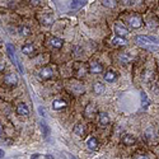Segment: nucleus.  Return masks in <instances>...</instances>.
Listing matches in <instances>:
<instances>
[{
    "label": "nucleus",
    "mask_w": 159,
    "mask_h": 159,
    "mask_svg": "<svg viewBox=\"0 0 159 159\" xmlns=\"http://www.w3.org/2000/svg\"><path fill=\"white\" fill-rule=\"evenodd\" d=\"M135 41L136 42H139V44H154V42H157L158 40L155 38V37H152V36H136L135 37Z\"/></svg>",
    "instance_id": "nucleus-1"
},
{
    "label": "nucleus",
    "mask_w": 159,
    "mask_h": 159,
    "mask_svg": "<svg viewBox=\"0 0 159 159\" xmlns=\"http://www.w3.org/2000/svg\"><path fill=\"white\" fill-rule=\"evenodd\" d=\"M4 83L8 84V86H10V87H15V86H17V83H18V78H17L15 74L9 73V74H7V75L4 76Z\"/></svg>",
    "instance_id": "nucleus-2"
},
{
    "label": "nucleus",
    "mask_w": 159,
    "mask_h": 159,
    "mask_svg": "<svg viewBox=\"0 0 159 159\" xmlns=\"http://www.w3.org/2000/svg\"><path fill=\"white\" fill-rule=\"evenodd\" d=\"M115 32H116V34H117V36L124 37V36H126V34H129L130 31L127 29L125 26L120 24V23H116V24H115Z\"/></svg>",
    "instance_id": "nucleus-3"
},
{
    "label": "nucleus",
    "mask_w": 159,
    "mask_h": 159,
    "mask_svg": "<svg viewBox=\"0 0 159 159\" xmlns=\"http://www.w3.org/2000/svg\"><path fill=\"white\" fill-rule=\"evenodd\" d=\"M102 65L98 62V61H91V64H89V71L93 73V74H99L102 73Z\"/></svg>",
    "instance_id": "nucleus-4"
},
{
    "label": "nucleus",
    "mask_w": 159,
    "mask_h": 159,
    "mask_svg": "<svg viewBox=\"0 0 159 159\" xmlns=\"http://www.w3.org/2000/svg\"><path fill=\"white\" fill-rule=\"evenodd\" d=\"M97 118H98V122L100 126H107L110 124V117L106 112H98Z\"/></svg>",
    "instance_id": "nucleus-5"
},
{
    "label": "nucleus",
    "mask_w": 159,
    "mask_h": 159,
    "mask_svg": "<svg viewBox=\"0 0 159 159\" xmlns=\"http://www.w3.org/2000/svg\"><path fill=\"white\" fill-rule=\"evenodd\" d=\"M52 74H54V71H52L51 68H44V69L40 70L38 75H40L41 79H50L52 76Z\"/></svg>",
    "instance_id": "nucleus-6"
},
{
    "label": "nucleus",
    "mask_w": 159,
    "mask_h": 159,
    "mask_svg": "<svg viewBox=\"0 0 159 159\" xmlns=\"http://www.w3.org/2000/svg\"><path fill=\"white\" fill-rule=\"evenodd\" d=\"M68 106L66 103V100H64V99H56L54 103H52V108L56 110V111H60V110H64Z\"/></svg>",
    "instance_id": "nucleus-7"
},
{
    "label": "nucleus",
    "mask_w": 159,
    "mask_h": 159,
    "mask_svg": "<svg viewBox=\"0 0 159 159\" xmlns=\"http://www.w3.org/2000/svg\"><path fill=\"white\" fill-rule=\"evenodd\" d=\"M126 44H127L126 40L124 38V37H121V36H116V37H113V38H112V45L116 46V47H122Z\"/></svg>",
    "instance_id": "nucleus-8"
},
{
    "label": "nucleus",
    "mask_w": 159,
    "mask_h": 159,
    "mask_svg": "<svg viewBox=\"0 0 159 159\" xmlns=\"http://www.w3.org/2000/svg\"><path fill=\"white\" fill-rule=\"evenodd\" d=\"M7 49H8V54H9V56H10V59H12L13 61H14V64L15 65H18V68H20V65H19V62H18V59L15 57V52H14V47L10 45V44H8L7 45Z\"/></svg>",
    "instance_id": "nucleus-9"
},
{
    "label": "nucleus",
    "mask_w": 159,
    "mask_h": 159,
    "mask_svg": "<svg viewBox=\"0 0 159 159\" xmlns=\"http://www.w3.org/2000/svg\"><path fill=\"white\" fill-rule=\"evenodd\" d=\"M17 113L20 115V116H28V113H29L28 107H27V106H26L24 103L18 104V107H17Z\"/></svg>",
    "instance_id": "nucleus-10"
},
{
    "label": "nucleus",
    "mask_w": 159,
    "mask_h": 159,
    "mask_svg": "<svg viewBox=\"0 0 159 159\" xmlns=\"http://www.w3.org/2000/svg\"><path fill=\"white\" fill-rule=\"evenodd\" d=\"M129 23H130V26L132 28H139L141 26V20H140L139 17H131L129 19Z\"/></svg>",
    "instance_id": "nucleus-11"
},
{
    "label": "nucleus",
    "mask_w": 159,
    "mask_h": 159,
    "mask_svg": "<svg viewBox=\"0 0 159 159\" xmlns=\"http://www.w3.org/2000/svg\"><path fill=\"white\" fill-rule=\"evenodd\" d=\"M87 145L91 150H97L98 149V140L94 139V137H91V139L87 141Z\"/></svg>",
    "instance_id": "nucleus-12"
},
{
    "label": "nucleus",
    "mask_w": 159,
    "mask_h": 159,
    "mask_svg": "<svg viewBox=\"0 0 159 159\" xmlns=\"http://www.w3.org/2000/svg\"><path fill=\"white\" fill-rule=\"evenodd\" d=\"M122 142L126 145H132L135 142V137L132 135H130V134H126V135L122 136Z\"/></svg>",
    "instance_id": "nucleus-13"
},
{
    "label": "nucleus",
    "mask_w": 159,
    "mask_h": 159,
    "mask_svg": "<svg viewBox=\"0 0 159 159\" xmlns=\"http://www.w3.org/2000/svg\"><path fill=\"white\" fill-rule=\"evenodd\" d=\"M115 79H116V74H115V71H112V70L106 71V74H104V80H106V82L112 83V82H115Z\"/></svg>",
    "instance_id": "nucleus-14"
},
{
    "label": "nucleus",
    "mask_w": 159,
    "mask_h": 159,
    "mask_svg": "<svg viewBox=\"0 0 159 159\" xmlns=\"http://www.w3.org/2000/svg\"><path fill=\"white\" fill-rule=\"evenodd\" d=\"M84 3H86V0H73L71 4H70V8L74 9V10H76L79 8H82L84 5Z\"/></svg>",
    "instance_id": "nucleus-15"
},
{
    "label": "nucleus",
    "mask_w": 159,
    "mask_h": 159,
    "mask_svg": "<svg viewBox=\"0 0 159 159\" xmlns=\"http://www.w3.org/2000/svg\"><path fill=\"white\" fill-rule=\"evenodd\" d=\"M84 131H86V127H84V125H82V124H78V125H75V126H74V132H75L76 135L82 136V135L84 134Z\"/></svg>",
    "instance_id": "nucleus-16"
},
{
    "label": "nucleus",
    "mask_w": 159,
    "mask_h": 159,
    "mask_svg": "<svg viewBox=\"0 0 159 159\" xmlns=\"http://www.w3.org/2000/svg\"><path fill=\"white\" fill-rule=\"evenodd\" d=\"M93 91L95 92V94H102L104 92V86L100 83H95L93 86Z\"/></svg>",
    "instance_id": "nucleus-17"
},
{
    "label": "nucleus",
    "mask_w": 159,
    "mask_h": 159,
    "mask_svg": "<svg viewBox=\"0 0 159 159\" xmlns=\"http://www.w3.org/2000/svg\"><path fill=\"white\" fill-rule=\"evenodd\" d=\"M34 51V47H33V45H24V46H22V52L23 54H26V55H29V54H32V52Z\"/></svg>",
    "instance_id": "nucleus-18"
},
{
    "label": "nucleus",
    "mask_w": 159,
    "mask_h": 159,
    "mask_svg": "<svg viewBox=\"0 0 159 159\" xmlns=\"http://www.w3.org/2000/svg\"><path fill=\"white\" fill-rule=\"evenodd\" d=\"M51 45L55 47V49H61L62 46V41L60 38H57V37H54V38L51 40Z\"/></svg>",
    "instance_id": "nucleus-19"
},
{
    "label": "nucleus",
    "mask_w": 159,
    "mask_h": 159,
    "mask_svg": "<svg viewBox=\"0 0 159 159\" xmlns=\"http://www.w3.org/2000/svg\"><path fill=\"white\" fill-rule=\"evenodd\" d=\"M19 34L20 36H29L31 34V29L28 27H26V26H22V27H19Z\"/></svg>",
    "instance_id": "nucleus-20"
},
{
    "label": "nucleus",
    "mask_w": 159,
    "mask_h": 159,
    "mask_svg": "<svg viewBox=\"0 0 159 159\" xmlns=\"http://www.w3.org/2000/svg\"><path fill=\"white\" fill-rule=\"evenodd\" d=\"M102 4L107 8H115L117 2H116V0H102Z\"/></svg>",
    "instance_id": "nucleus-21"
},
{
    "label": "nucleus",
    "mask_w": 159,
    "mask_h": 159,
    "mask_svg": "<svg viewBox=\"0 0 159 159\" xmlns=\"http://www.w3.org/2000/svg\"><path fill=\"white\" fill-rule=\"evenodd\" d=\"M149 26H150V27H157V26H159V19L157 17H152L150 22H149Z\"/></svg>",
    "instance_id": "nucleus-22"
},
{
    "label": "nucleus",
    "mask_w": 159,
    "mask_h": 159,
    "mask_svg": "<svg viewBox=\"0 0 159 159\" xmlns=\"http://www.w3.org/2000/svg\"><path fill=\"white\" fill-rule=\"evenodd\" d=\"M42 131H44V135H45L46 137H49L50 130H49V127H47V125H46L45 122H42Z\"/></svg>",
    "instance_id": "nucleus-23"
},
{
    "label": "nucleus",
    "mask_w": 159,
    "mask_h": 159,
    "mask_svg": "<svg viewBox=\"0 0 159 159\" xmlns=\"http://www.w3.org/2000/svg\"><path fill=\"white\" fill-rule=\"evenodd\" d=\"M32 159H52L51 155H40V154H34L32 157Z\"/></svg>",
    "instance_id": "nucleus-24"
},
{
    "label": "nucleus",
    "mask_w": 159,
    "mask_h": 159,
    "mask_svg": "<svg viewBox=\"0 0 159 159\" xmlns=\"http://www.w3.org/2000/svg\"><path fill=\"white\" fill-rule=\"evenodd\" d=\"M122 3L125 5H134L135 4V0H122Z\"/></svg>",
    "instance_id": "nucleus-25"
},
{
    "label": "nucleus",
    "mask_w": 159,
    "mask_h": 159,
    "mask_svg": "<svg viewBox=\"0 0 159 159\" xmlns=\"http://www.w3.org/2000/svg\"><path fill=\"white\" fill-rule=\"evenodd\" d=\"M38 111H40V115H41V116H46V112H45V110L42 108V107H38Z\"/></svg>",
    "instance_id": "nucleus-26"
},
{
    "label": "nucleus",
    "mask_w": 159,
    "mask_h": 159,
    "mask_svg": "<svg viewBox=\"0 0 159 159\" xmlns=\"http://www.w3.org/2000/svg\"><path fill=\"white\" fill-rule=\"evenodd\" d=\"M136 159H149V158L145 155H136Z\"/></svg>",
    "instance_id": "nucleus-27"
},
{
    "label": "nucleus",
    "mask_w": 159,
    "mask_h": 159,
    "mask_svg": "<svg viewBox=\"0 0 159 159\" xmlns=\"http://www.w3.org/2000/svg\"><path fill=\"white\" fill-rule=\"evenodd\" d=\"M0 157H2V158L4 157V152H3V149H2V150H0Z\"/></svg>",
    "instance_id": "nucleus-28"
}]
</instances>
